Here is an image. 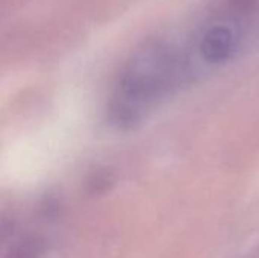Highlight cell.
Returning a JSON list of instances; mask_svg holds the SVG:
<instances>
[{"label": "cell", "mask_w": 259, "mask_h": 258, "mask_svg": "<svg viewBox=\"0 0 259 258\" xmlns=\"http://www.w3.org/2000/svg\"><path fill=\"white\" fill-rule=\"evenodd\" d=\"M243 258H259V248L258 249H253V251H250L249 254H246Z\"/></svg>", "instance_id": "cell-6"}, {"label": "cell", "mask_w": 259, "mask_h": 258, "mask_svg": "<svg viewBox=\"0 0 259 258\" xmlns=\"http://www.w3.org/2000/svg\"><path fill=\"white\" fill-rule=\"evenodd\" d=\"M12 231V224L8 219H0V240L8 237V234Z\"/></svg>", "instance_id": "cell-5"}, {"label": "cell", "mask_w": 259, "mask_h": 258, "mask_svg": "<svg viewBox=\"0 0 259 258\" xmlns=\"http://www.w3.org/2000/svg\"><path fill=\"white\" fill-rule=\"evenodd\" d=\"M244 32L226 21L206 17L199 26L191 46L187 47L196 70L199 62L206 67H220L232 61L241 49Z\"/></svg>", "instance_id": "cell-2"}, {"label": "cell", "mask_w": 259, "mask_h": 258, "mask_svg": "<svg viewBox=\"0 0 259 258\" xmlns=\"http://www.w3.org/2000/svg\"><path fill=\"white\" fill-rule=\"evenodd\" d=\"M208 17L226 21L244 33L259 20V0H212Z\"/></svg>", "instance_id": "cell-3"}, {"label": "cell", "mask_w": 259, "mask_h": 258, "mask_svg": "<svg viewBox=\"0 0 259 258\" xmlns=\"http://www.w3.org/2000/svg\"><path fill=\"white\" fill-rule=\"evenodd\" d=\"M196 79L187 47L167 38H149L131 53L114 81L108 122L120 131L135 129Z\"/></svg>", "instance_id": "cell-1"}, {"label": "cell", "mask_w": 259, "mask_h": 258, "mask_svg": "<svg viewBox=\"0 0 259 258\" xmlns=\"http://www.w3.org/2000/svg\"><path fill=\"white\" fill-rule=\"evenodd\" d=\"M46 254V242L41 237L30 236L18 242L6 258H42Z\"/></svg>", "instance_id": "cell-4"}]
</instances>
